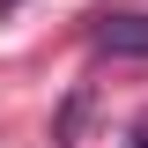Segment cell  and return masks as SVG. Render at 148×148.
<instances>
[{"instance_id":"obj_1","label":"cell","mask_w":148,"mask_h":148,"mask_svg":"<svg viewBox=\"0 0 148 148\" xmlns=\"http://www.w3.org/2000/svg\"><path fill=\"white\" fill-rule=\"evenodd\" d=\"M89 45H96L104 59H148V15H141V8H119V15H96Z\"/></svg>"},{"instance_id":"obj_2","label":"cell","mask_w":148,"mask_h":148,"mask_svg":"<svg viewBox=\"0 0 148 148\" xmlns=\"http://www.w3.org/2000/svg\"><path fill=\"white\" fill-rule=\"evenodd\" d=\"M133 148H148V133H133Z\"/></svg>"},{"instance_id":"obj_3","label":"cell","mask_w":148,"mask_h":148,"mask_svg":"<svg viewBox=\"0 0 148 148\" xmlns=\"http://www.w3.org/2000/svg\"><path fill=\"white\" fill-rule=\"evenodd\" d=\"M8 8H15V0H0V15H8Z\"/></svg>"}]
</instances>
